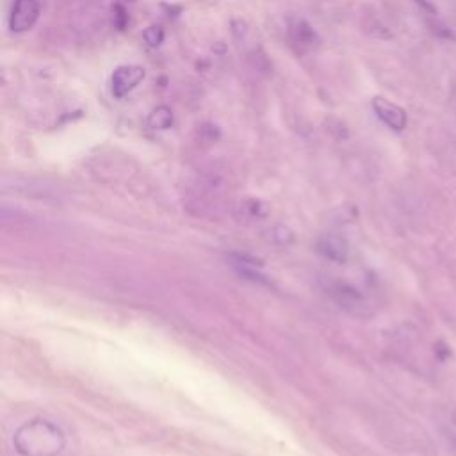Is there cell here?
<instances>
[{
    "label": "cell",
    "instance_id": "6da1fadb",
    "mask_svg": "<svg viewBox=\"0 0 456 456\" xmlns=\"http://www.w3.org/2000/svg\"><path fill=\"white\" fill-rule=\"evenodd\" d=\"M12 448L20 456H58L67 448V437L54 421L34 417L15 432Z\"/></svg>",
    "mask_w": 456,
    "mask_h": 456
},
{
    "label": "cell",
    "instance_id": "7a4b0ae2",
    "mask_svg": "<svg viewBox=\"0 0 456 456\" xmlns=\"http://www.w3.org/2000/svg\"><path fill=\"white\" fill-rule=\"evenodd\" d=\"M40 15H42L40 0H15L9 17V29L17 34L27 33L36 25Z\"/></svg>",
    "mask_w": 456,
    "mask_h": 456
},
{
    "label": "cell",
    "instance_id": "3957f363",
    "mask_svg": "<svg viewBox=\"0 0 456 456\" xmlns=\"http://www.w3.org/2000/svg\"><path fill=\"white\" fill-rule=\"evenodd\" d=\"M146 71L137 64H123L112 71L111 91L114 98H123L145 80Z\"/></svg>",
    "mask_w": 456,
    "mask_h": 456
},
{
    "label": "cell",
    "instance_id": "277c9868",
    "mask_svg": "<svg viewBox=\"0 0 456 456\" xmlns=\"http://www.w3.org/2000/svg\"><path fill=\"white\" fill-rule=\"evenodd\" d=\"M373 111L383 123L389 127V129L396 130V132H401V130L407 129L408 116L407 111L403 107H399L398 104L387 100L385 96H374L373 98Z\"/></svg>",
    "mask_w": 456,
    "mask_h": 456
},
{
    "label": "cell",
    "instance_id": "5b68a950",
    "mask_svg": "<svg viewBox=\"0 0 456 456\" xmlns=\"http://www.w3.org/2000/svg\"><path fill=\"white\" fill-rule=\"evenodd\" d=\"M317 248H319L321 255H324L328 261L337 262V264H344L348 261V245H346V240L342 237L335 236V234H328V236L321 237Z\"/></svg>",
    "mask_w": 456,
    "mask_h": 456
},
{
    "label": "cell",
    "instance_id": "8992f818",
    "mask_svg": "<svg viewBox=\"0 0 456 456\" xmlns=\"http://www.w3.org/2000/svg\"><path fill=\"white\" fill-rule=\"evenodd\" d=\"M173 111L168 105H159V107H155L154 111L150 112L146 123H148L152 130H168L173 127Z\"/></svg>",
    "mask_w": 456,
    "mask_h": 456
},
{
    "label": "cell",
    "instance_id": "52a82bcc",
    "mask_svg": "<svg viewBox=\"0 0 456 456\" xmlns=\"http://www.w3.org/2000/svg\"><path fill=\"white\" fill-rule=\"evenodd\" d=\"M290 34H292V37H295V42L298 43V45L310 46L317 42V34H315V30L308 25V21L305 20L296 21V24L290 27Z\"/></svg>",
    "mask_w": 456,
    "mask_h": 456
},
{
    "label": "cell",
    "instance_id": "ba28073f",
    "mask_svg": "<svg viewBox=\"0 0 456 456\" xmlns=\"http://www.w3.org/2000/svg\"><path fill=\"white\" fill-rule=\"evenodd\" d=\"M164 29H162L161 25H150L143 30V40L146 42V45L152 46V49H157V46L162 45L164 42Z\"/></svg>",
    "mask_w": 456,
    "mask_h": 456
},
{
    "label": "cell",
    "instance_id": "9c48e42d",
    "mask_svg": "<svg viewBox=\"0 0 456 456\" xmlns=\"http://www.w3.org/2000/svg\"><path fill=\"white\" fill-rule=\"evenodd\" d=\"M127 24H129V15H127V9L118 2V4L112 6V25L116 27L118 30L127 29Z\"/></svg>",
    "mask_w": 456,
    "mask_h": 456
},
{
    "label": "cell",
    "instance_id": "30bf717a",
    "mask_svg": "<svg viewBox=\"0 0 456 456\" xmlns=\"http://www.w3.org/2000/svg\"><path fill=\"white\" fill-rule=\"evenodd\" d=\"M200 134H202V136H204L207 141H216V139H220V129H218L214 123H204V125H202Z\"/></svg>",
    "mask_w": 456,
    "mask_h": 456
}]
</instances>
